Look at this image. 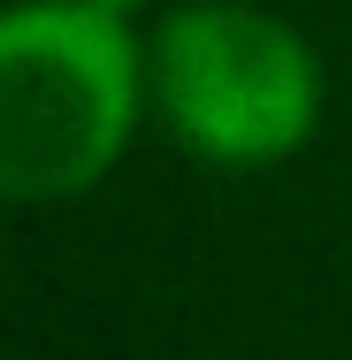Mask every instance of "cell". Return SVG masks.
I'll use <instances>...</instances> for the list:
<instances>
[{
	"mask_svg": "<svg viewBox=\"0 0 352 360\" xmlns=\"http://www.w3.org/2000/svg\"><path fill=\"white\" fill-rule=\"evenodd\" d=\"M100 8H107V15H131V8H138V0H100Z\"/></svg>",
	"mask_w": 352,
	"mask_h": 360,
	"instance_id": "cell-3",
	"label": "cell"
},
{
	"mask_svg": "<svg viewBox=\"0 0 352 360\" xmlns=\"http://www.w3.org/2000/svg\"><path fill=\"white\" fill-rule=\"evenodd\" d=\"M161 108L207 161H283L322 115V70L261 8H184L161 31Z\"/></svg>",
	"mask_w": 352,
	"mask_h": 360,
	"instance_id": "cell-2",
	"label": "cell"
},
{
	"mask_svg": "<svg viewBox=\"0 0 352 360\" xmlns=\"http://www.w3.org/2000/svg\"><path fill=\"white\" fill-rule=\"evenodd\" d=\"M138 54L100 0H23L0 15V200L84 192L131 139Z\"/></svg>",
	"mask_w": 352,
	"mask_h": 360,
	"instance_id": "cell-1",
	"label": "cell"
}]
</instances>
